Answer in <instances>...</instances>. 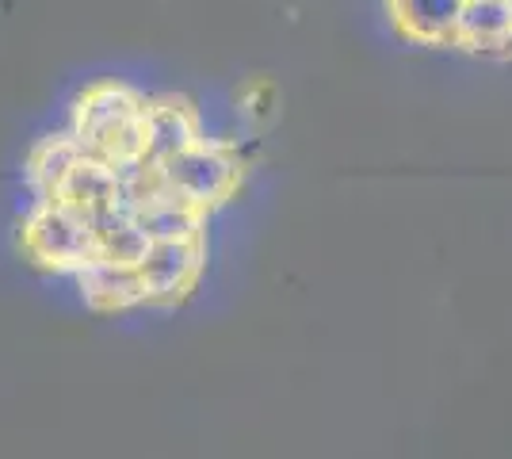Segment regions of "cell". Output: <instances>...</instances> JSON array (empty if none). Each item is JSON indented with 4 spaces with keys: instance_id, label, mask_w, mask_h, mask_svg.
<instances>
[{
    "instance_id": "obj_9",
    "label": "cell",
    "mask_w": 512,
    "mask_h": 459,
    "mask_svg": "<svg viewBox=\"0 0 512 459\" xmlns=\"http://www.w3.org/2000/svg\"><path fill=\"white\" fill-rule=\"evenodd\" d=\"M467 0H386L394 31L421 46H451Z\"/></svg>"
},
{
    "instance_id": "obj_6",
    "label": "cell",
    "mask_w": 512,
    "mask_h": 459,
    "mask_svg": "<svg viewBox=\"0 0 512 459\" xmlns=\"http://www.w3.org/2000/svg\"><path fill=\"white\" fill-rule=\"evenodd\" d=\"M130 219L138 222V230L157 245V241H199L207 238V215L188 207L184 199L169 196L157 180V169L142 180V196Z\"/></svg>"
},
{
    "instance_id": "obj_1",
    "label": "cell",
    "mask_w": 512,
    "mask_h": 459,
    "mask_svg": "<svg viewBox=\"0 0 512 459\" xmlns=\"http://www.w3.org/2000/svg\"><path fill=\"white\" fill-rule=\"evenodd\" d=\"M146 100L127 81H96L88 85L69 115V131L85 153L107 161L115 173L146 165Z\"/></svg>"
},
{
    "instance_id": "obj_7",
    "label": "cell",
    "mask_w": 512,
    "mask_h": 459,
    "mask_svg": "<svg viewBox=\"0 0 512 459\" xmlns=\"http://www.w3.org/2000/svg\"><path fill=\"white\" fill-rule=\"evenodd\" d=\"M85 157V146L77 142V134L69 131H54L43 134L31 153H27V165H23V176H27V192H31V203H46V199H58L65 176L77 169V161Z\"/></svg>"
},
{
    "instance_id": "obj_10",
    "label": "cell",
    "mask_w": 512,
    "mask_h": 459,
    "mask_svg": "<svg viewBox=\"0 0 512 459\" xmlns=\"http://www.w3.org/2000/svg\"><path fill=\"white\" fill-rule=\"evenodd\" d=\"M58 199L96 219V215H104V211L115 207V199H119V173H115L107 161L85 153V157L77 161V169L65 176Z\"/></svg>"
},
{
    "instance_id": "obj_3",
    "label": "cell",
    "mask_w": 512,
    "mask_h": 459,
    "mask_svg": "<svg viewBox=\"0 0 512 459\" xmlns=\"http://www.w3.org/2000/svg\"><path fill=\"white\" fill-rule=\"evenodd\" d=\"M157 180L169 196L184 199L188 207L211 215L241 184V165L226 138H203L192 150L172 157L165 165H157Z\"/></svg>"
},
{
    "instance_id": "obj_11",
    "label": "cell",
    "mask_w": 512,
    "mask_h": 459,
    "mask_svg": "<svg viewBox=\"0 0 512 459\" xmlns=\"http://www.w3.org/2000/svg\"><path fill=\"white\" fill-rule=\"evenodd\" d=\"M509 4H512V0H509Z\"/></svg>"
},
{
    "instance_id": "obj_4",
    "label": "cell",
    "mask_w": 512,
    "mask_h": 459,
    "mask_svg": "<svg viewBox=\"0 0 512 459\" xmlns=\"http://www.w3.org/2000/svg\"><path fill=\"white\" fill-rule=\"evenodd\" d=\"M146 287V310L172 314L188 306L207 276V238L199 241H157L138 268Z\"/></svg>"
},
{
    "instance_id": "obj_2",
    "label": "cell",
    "mask_w": 512,
    "mask_h": 459,
    "mask_svg": "<svg viewBox=\"0 0 512 459\" xmlns=\"http://www.w3.org/2000/svg\"><path fill=\"white\" fill-rule=\"evenodd\" d=\"M23 261L54 284H69L96 257V226L92 215L69 207L62 199L31 203L20 226Z\"/></svg>"
},
{
    "instance_id": "obj_5",
    "label": "cell",
    "mask_w": 512,
    "mask_h": 459,
    "mask_svg": "<svg viewBox=\"0 0 512 459\" xmlns=\"http://www.w3.org/2000/svg\"><path fill=\"white\" fill-rule=\"evenodd\" d=\"M203 142V115L184 96H150L146 100V165H165Z\"/></svg>"
},
{
    "instance_id": "obj_8",
    "label": "cell",
    "mask_w": 512,
    "mask_h": 459,
    "mask_svg": "<svg viewBox=\"0 0 512 459\" xmlns=\"http://www.w3.org/2000/svg\"><path fill=\"white\" fill-rule=\"evenodd\" d=\"M451 46H459L467 54H482V58H509L512 4L509 0H467Z\"/></svg>"
}]
</instances>
